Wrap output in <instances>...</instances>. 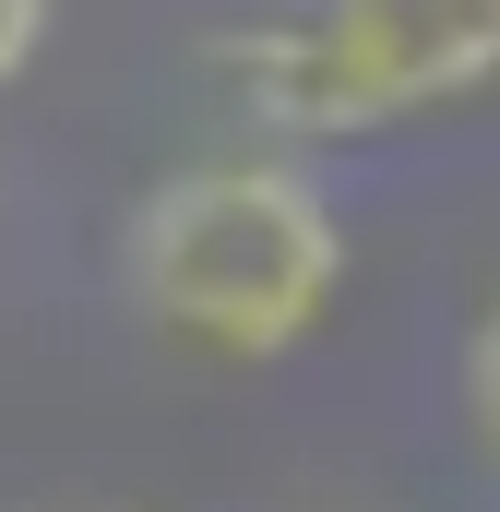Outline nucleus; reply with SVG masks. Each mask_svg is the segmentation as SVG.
I'll return each mask as SVG.
<instances>
[{
    "mask_svg": "<svg viewBox=\"0 0 500 512\" xmlns=\"http://www.w3.org/2000/svg\"><path fill=\"white\" fill-rule=\"evenodd\" d=\"M465 429H477V453L500 465V298L477 310V334H465Z\"/></svg>",
    "mask_w": 500,
    "mask_h": 512,
    "instance_id": "3",
    "label": "nucleus"
},
{
    "mask_svg": "<svg viewBox=\"0 0 500 512\" xmlns=\"http://www.w3.org/2000/svg\"><path fill=\"white\" fill-rule=\"evenodd\" d=\"M227 84L286 143H381L500 84V0H310L227 36Z\"/></svg>",
    "mask_w": 500,
    "mask_h": 512,
    "instance_id": "2",
    "label": "nucleus"
},
{
    "mask_svg": "<svg viewBox=\"0 0 500 512\" xmlns=\"http://www.w3.org/2000/svg\"><path fill=\"white\" fill-rule=\"evenodd\" d=\"M131 310L203 358H286L346 298V215L286 155H203L131 203Z\"/></svg>",
    "mask_w": 500,
    "mask_h": 512,
    "instance_id": "1",
    "label": "nucleus"
},
{
    "mask_svg": "<svg viewBox=\"0 0 500 512\" xmlns=\"http://www.w3.org/2000/svg\"><path fill=\"white\" fill-rule=\"evenodd\" d=\"M48 24H60V0H0V84H24V72H36Z\"/></svg>",
    "mask_w": 500,
    "mask_h": 512,
    "instance_id": "4",
    "label": "nucleus"
}]
</instances>
